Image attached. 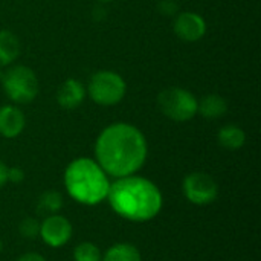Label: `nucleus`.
Segmentation results:
<instances>
[{
    "label": "nucleus",
    "instance_id": "nucleus-1",
    "mask_svg": "<svg viewBox=\"0 0 261 261\" xmlns=\"http://www.w3.org/2000/svg\"><path fill=\"white\" fill-rule=\"evenodd\" d=\"M147 141L135 125L118 122L106 127L95 144L96 164L112 177H127L142 168L147 159Z\"/></svg>",
    "mask_w": 261,
    "mask_h": 261
},
{
    "label": "nucleus",
    "instance_id": "nucleus-2",
    "mask_svg": "<svg viewBox=\"0 0 261 261\" xmlns=\"http://www.w3.org/2000/svg\"><path fill=\"white\" fill-rule=\"evenodd\" d=\"M107 200L119 217L136 223L153 220L164 205L161 190L151 180L135 174L110 184Z\"/></svg>",
    "mask_w": 261,
    "mask_h": 261
},
{
    "label": "nucleus",
    "instance_id": "nucleus-3",
    "mask_svg": "<svg viewBox=\"0 0 261 261\" xmlns=\"http://www.w3.org/2000/svg\"><path fill=\"white\" fill-rule=\"evenodd\" d=\"M64 185L69 196L87 206L99 205L107 199L110 182L104 170L89 158L72 161L64 171Z\"/></svg>",
    "mask_w": 261,
    "mask_h": 261
},
{
    "label": "nucleus",
    "instance_id": "nucleus-4",
    "mask_svg": "<svg viewBox=\"0 0 261 261\" xmlns=\"http://www.w3.org/2000/svg\"><path fill=\"white\" fill-rule=\"evenodd\" d=\"M197 104L199 101L196 96L180 87H170L158 95V106L161 112L176 122L191 119L197 113Z\"/></svg>",
    "mask_w": 261,
    "mask_h": 261
},
{
    "label": "nucleus",
    "instance_id": "nucleus-5",
    "mask_svg": "<svg viewBox=\"0 0 261 261\" xmlns=\"http://www.w3.org/2000/svg\"><path fill=\"white\" fill-rule=\"evenodd\" d=\"M3 90L17 104H28L34 101L38 93V80L35 73L26 66L11 67L3 76Z\"/></svg>",
    "mask_w": 261,
    "mask_h": 261
},
{
    "label": "nucleus",
    "instance_id": "nucleus-6",
    "mask_svg": "<svg viewBox=\"0 0 261 261\" xmlns=\"http://www.w3.org/2000/svg\"><path fill=\"white\" fill-rule=\"evenodd\" d=\"M87 89L90 98L96 104L115 106L124 98L127 86L121 75L112 70H101L90 78Z\"/></svg>",
    "mask_w": 261,
    "mask_h": 261
},
{
    "label": "nucleus",
    "instance_id": "nucleus-7",
    "mask_svg": "<svg viewBox=\"0 0 261 261\" xmlns=\"http://www.w3.org/2000/svg\"><path fill=\"white\" fill-rule=\"evenodd\" d=\"M182 191L188 202L199 206L213 203L219 196V187L216 180L210 174L200 171L191 173L184 179Z\"/></svg>",
    "mask_w": 261,
    "mask_h": 261
},
{
    "label": "nucleus",
    "instance_id": "nucleus-8",
    "mask_svg": "<svg viewBox=\"0 0 261 261\" xmlns=\"http://www.w3.org/2000/svg\"><path fill=\"white\" fill-rule=\"evenodd\" d=\"M40 237L47 246L61 248L72 237V225L66 217L50 214L40 223Z\"/></svg>",
    "mask_w": 261,
    "mask_h": 261
},
{
    "label": "nucleus",
    "instance_id": "nucleus-9",
    "mask_svg": "<svg viewBox=\"0 0 261 261\" xmlns=\"http://www.w3.org/2000/svg\"><path fill=\"white\" fill-rule=\"evenodd\" d=\"M174 32L184 41H197L206 32L205 20L196 12H182L174 20Z\"/></svg>",
    "mask_w": 261,
    "mask_h": 261
},
{
    "label": "nucleus",
    "instance_id": "nucleus-10",
    "mask_svg": "<svg viewBox=\"0 0 261 261\" xmlns=\"http://www.w3.org/2000/svg\"><path fill=\"white\" fill-rule=\"evenodd\" d=\"M24 115L14 106L0 107V135L3 138H17L24 128Z\"/></svg>",
    "mask_w": 261,
    "mask_h": 261
},
{
    "label": "nucleus",
    "instance_id": "nucleus-11",
    "mask_svg": "<svg viewBox=\"0 0 261 261\" xmlns=\"http://www.w3.org/2000/svg\"><path fill=\"white\" fill-rule=\"evenodd\" d=\"M84 96H86V90H84L83 84L76 80L64 81L57 92V101L66 110L76 109L83 102Z\"/></svg>",
    "mask_w": 261,
    "mask_h": 261
},
{
    "label": "nucleus",
    "instance_id": "nucleus-12",
    "mask_svg": "<svg viewBox=\"0 0 261 261\" xmlns=\"http://www.w3.org/2000/svg\"><path fill=\"white\" fill-rule=\"evenodd\" d=\"M226 101L220 95H206L199 104L197 112L208 119H217L226 113Z\"/></svg>",
    "mask_w": 261,
    "mask_h": 261
},
{
    "label": "nucleus",
    "instance_id": "nucleus-13",
    "mask_svg": "<svg viewBox=\"0 0 261 261\" xmlns=\"http://www.w3.org/2000/svg\"><path fill=\"white\" fill-rule=\"evenodd\" d=\"M217 138H219V144L226 150H239L245 145V141H246L245 132L237 125L222 127Z\"/></svg>",
    "mask_w": 261,
    "mask_h": 261
},
{
    "label": "nucleus",
    "instance_id": "nucleus-14",
    "mask_svg": "<svg viewBox=\"0 0 261 261\" xmlns=\"http://www.w3.org/2000/svg\"><path fill=\"white\" fill-rule=\"evenodd\" d=\"M20 54L18 38L9 31H0V64L12 63Z\"/></svg>",
    "mask_w": 261,
    "mask_h": 261
},
{
    "label": "nucleus",
    "instance_id": "nucleus-15",
    "mask_svg": "<svg viewBox=\"0 0 261 261\" xmlns=\"http://www.w3.org/2000/svg\"><path fill=\"white\" fill-rule=\"evenodd\" d=\"M101 261H142L141 252L130 243H118L109 248Z\"/></svg>",
    "mask_w": 261,
    "mask_h": 261
},
{
    "label": "nucleus",
    "instance_id": "nucleus-16",
    "mask_svg": "<svg viewBox=\"0 0 261 261\" xmlns=\"http://www.w3.org/2000/svg\"><path fill=\"white\" fill-rule=\"evenodd\" d=\"M61 208H63V196L58 191H54V190L44 191L40 196L38 203H37V211L43 213V214H47V216L57 214Z\"/></svg>",
    "mask_w": 261,
    "mask_h": 261
},
{
    "label": "nucleus",
    "instance_id": "nucleus-17",
    "mask_svg": "<svg viewBox=\"0 0 261 261\" xmlns=\"http://www.w3.org/2000/svg\"><path fill=\"white\" fill-rule=\"evenodd\" d=\"M102 254L101 249L90 243V242H83L73 249V261H101Z\"/></svg>",
    "mask_w": 261,
    "mask_h": 261
},
{
    "label": "nucleus",
    "instance_id": "nucleus-18",
    "mask_svg": "<svg viewBox=\"0 0 261 261\" xmlns=\"http://www.w3.org/2000/svg\"><path fill=\"white\" fill-rule=\"evenodd\" d=\"M18 232L21 237L34 240L40 236V222L32 219V217H26L20 222L18 225Z\"/></svg>",
    "mask_w": 261,
    "mask_h": 261
},
{
    "label": "nucleus",
    "instance_id": "nucleus-19",
    "mask_svg": "<svg viewBox=\"0 0 261 261\" xmlns=\"http://www.w3.org/2000/svg\"><path fill=\"white\" fill-rule=\"evenodd\" d=\"M23 179H24V173L21 168H18V167L8 168V182L20 184V182H23Z\"/></svg>",
    "mask_w": 261,
    "mask_h": 261
},
{
    "label": "nucleus",
    "instance_id": "nucleus-20",
    "mask_svg": "<svg viewBox=\"0 0 261 261\" xmlns=\"http://www.w3.org/2000/svg\"><path fill=\"white\" fill-rule=\"evenodd\" d=\"M161 8H162V11L165 12V14H173L176 9H177V5L174 3V2H171V0H162L161 2ZM162 12V14H164Z\"/></svg>",
    "mask_w": 261,
    "mask_h": 261
},
{
    "label": "nucleus",
    "instance_id": "nucleus-21",
    "mask_svg": "<svg viewBox=\"0 0 261 261\" xmlns=\"http://www.w3.org/2000/svg\"><path fill=\"white\" fill-rule=\"evenodd\" d=\"M17 261H46V258L40 254H35V252H28V254H23Z\"/></svg>",
    "mask_w": 261,
    "mask_h": 261
},
{
    "label": "nucleus",
    "instance_id": "nucleus-22",
    "mask_svg": "<svg viewBox=\"0 0 261 261\" xmlns=\"http://www.w3.org/2000/svg\"><path fill=\"white\" fill-rule=\"evenodd\" d=\"M8 182V167L0 161V188Z\"/></svg>",
    "mask_w": 261,
    "mask_h": 261
},
{
    "label": "nucleus",
    "instance_id": "nucleus-23",
    "mask_svg": "<svg viewBox=\"0 0 261 261\" xmlns=\"http://www.w3.org/2000/svg\"><path fill=\"white\" fill-rule=\"evenodd\" d=\"M2 248H3V243L0 242V251H2Z\"/></svg>",
    "mask_w": 261,
    "mask_h": 261
},
{
    "label": "nucleus",
    "instance_id": "nucleus-24",
    "mask_svg": "<svg viewBox=\"0 0 261 261\" xmlns=\"http://www.w3.org/2000/svg\"><path fill=\"white\" fill-rule=\"evenodd\" d=\"M102 2H110V0H102Z\"/></svg>",
    "mask_w": 261,
    "mask_h": 261
}]
</instances>
